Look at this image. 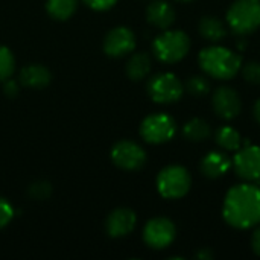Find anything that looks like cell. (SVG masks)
<instances>
[{"mask_svg": "<svg viewBox=\"0 0 260 260\" xmlns=\"http://www.w3.org/2000/svg\"><path fill=\"white\" fill-rule=\"evenodd\" d=\"M149 98L157 104H174L181 99L184 93L183 82L177 75L171 72H163L154 75L146 85Z\"/></svg>", "mask_w": 260, "mask_h": 260, "instance_id": "6", "label": "cell"}, {"mask_svg": "<svg viewBox=\"0 0 260 260\" xmlns=\"http://www.w3.org/2000/svg\"><path fill=\"white\" fill-rule=\"evenodd\" d=\"M183 134L190 142H204V140L210 139L212 128L204 119L195 117L183 126Z\"/></svg>", "mask_w": 260, "mask_h": 260, "instance_id": "20", "label": "cell"}, {"mask_svg": "<svg viewBox=\"0 0 260 260\" xmlns=\"http://www.w3.org/2000/svg\"><path fill=\"white\" fill-rule=\"evenodd\" d=\"M232 166L239 178L244 181H259L260 180V146L245 145L241 146L232 161Z\"/></svg>", "mask_w": 260, "mask_h": 260, "instance_id": "9", "label": "cell"}, {"mask_svg": "<svg viewBox=\"0 0 260 260\" xmlns=\"http://www.w3.org/2000/svg\"><path fill=\"white\" fill-rule=\"evenodd\" d=\"M177 235L174 222L168 218H154L146 222L143 229V241L152 250L168 248Z\"/></svg>", "mask_w": 260, "mask_h": 260, "instance_id": "10", "label": "cell"}, {"mask_svg": "<svg viewBox=\"0 0 260 260\" xmlns=\"http://www.w3.org/2000/svg\"><path fill=\"white\" fill-rule=\"evenodd\" d=\"M251 247H253V251L260 256V225L256 229V232L253 233V238H251Z\"/></svg>", "mask_w": 260, "mask_h": 260, "instance_id": "29", "label": "cell"}, {"mask_svg": "<svg viewBox=\"0 0 260 260\" xmlns=\"http://www.w3.org/2000/svg\"><path fill=\"white\" fill-rule=\"evenodd\" d=\"M14 218V207L11 203L0 197V230L5 229Z\"/></svg>", "mask_w": 260, "mask_h": 260, "instance_id": "26", "label": "cell"}, {"mask_svg": "<svg viewBox=\"0 0 260 260\" xmlns=\"http://www.w3.org/2000/svg\"><path fill=\"white\" fill-rule=\"evenodd\" d=\"M225 222L238 230H248L260 224V187L251 183L233 186L222 206Z\"/></svg>", "mask_w": 260, "mask_h": 260, "instance_id": "1", "label": "cell"}, {"mask_svg": "<svg viewBox=\"0 0 260 260\" xmlns=\"http://www.w3.org/2000/svg\"><path fill=\"white\" fill-rule=\"evenodd\" d=\"M137 224V216L134 210L126 207L114 209L105 219V232L110 238H125L128 236Z\"/></svg>", "mask_w": 260, "mask_h": 260, "instance_id": "13", "label": "cell"}, {"mask_svg": "<svg viewBox=\"0 0 260 260\" xmlns=\"http://www.w3.org/2000/svg\"><path fill=\"white\" fill-rule=\"evenodd\" d=\"M186 90L193 96H206L210 91V81L204 75H193L187 79Z\"/></svg>", "mask_w": 260, "mask_h": 260, "instance_id": "22", "label": "cell"}, {"mask_svg": "<svg viewBox=\"0 0 260 260\" xmlns=\"http://www.w3.org/2000/svg\"><path fill=\"white\" fill-rule=\"evenodd\" d=\"M104 52L111 58H122L136 49V35L126 26L113 27L104 38Z\"/></svg>", "mask_w": 260, "mask_h": 260, "instance_id": "11", "label": "cell"}, {"mask_svg": "<svg viewBox=\"0 0 260 260\" xmlns=\"http://www.w3.org/2000/svg\"><path fill=\"white\" fill-rule=\"evenodd\" d=\"M236 46H238L239 50H244V49L247 47V41H245V40H239V41L236 43Z\"/></svg>", "mask_w": 260, "mask_h": 260, "instance_id": "32", "label": "cell"}, {"mask_svg": "<svg viewBox=\"0 0 260 260\" xmlns=\"http://www.w3.org/2000/svg\"><path fill=\"white\" fill-rule=\"evenodd\" d=\"M213 111L224 120H233L239 116L242 110V102L239 94L232 87H219L212 96Z\"/></svg>", "mask_w": 260, "mask_h": 260, "instance_id": "12", "label": "cell"}, {"mask_svg": "<svg viewBox=\"0 0 260 260\" xmlns=\"http://www.w3.org/2000/svg\"><path fill=\"white\" fill-rule=\"evenodd\" d=\"M177 131L175 120L166 113H154L140 123V136L151 145H161L169 142Z\"/></svg>", "mask_w": 260, "mask_h": 260, "instance_id": "7", "label": "cell"}, {"mask_svg": "<svg viewBox=\"0 0 260 260\" xmlns=\"http://www.w3.org/2000/svg\"><path fill=\"white\" fill-rule=\"evenodd\" d=\"M190 49V38L183 30H163L152 41V52L155 58L165 64L181 61Z\"/></svg>", "mask_w": 260, "mask_h": 260, "instance_id": "3", "label": "cell"}, {"mask_svg": "<svg viewBox=\"0 0 260 260\" xmlns=\"http://www.w3.org/2000/svg\"><path fill=\"white\" fill-rule=\"evenodd\" d=\"M111 161L123 171H139L146 163L145 149L133 140H119L111 148Z\"/></svg>", "mask_w": 260, "mask_h": 260, "instance_id": "8", "label": "cell"}, {"mask_svg": "<svg viewBox=\"0 0 260 260\" xmlns=\"http://www.w3.org/2000/svg\"><path fill=\"white\" fill-rule=\"evenodd\" d=\"M230 168H232V160L229 158L227 154L219 152V151H212V152L206 154L200 163L201 174L210 180L221 178L222 175H225L229 172Z\"/></svg>", "mask_w": 260, "mask_h": 260, "instance_id": "15", "label": "cell"}, {"mask_svg": "<svg viewBox=\"0 0 260 260\" xmlns=\"http://www.w3.org/2000/svg\"><path fill=\"white\" fill-rule=\"evenodd\" d=\"M215 140L224 151H238L242 146L241 134L232 126H221L215 131Z\"/></svg>", "mask_w": 260, "mask_h": 260, "instance_id": "21", "label": "cell"}, {"mask_svg": "<svg viewBox=\"0 0 260 260\" xmlns=\"http://www.w3.org/2000/svg\"><path fill=\"white\" fill-rule=\"evenodd\" d=\"M177 2H192V0H177Z\"/></svg>", "mask_w": 260, "mask_h": 260, "instance_id": "33", "label": "cell"}, {"mask_svg": "<svg viewBox=\"0 0 260 260\" xmlns=\"http://www.w3.org/2000/svg\"><path fill=\"white\" fill-rule=\"evenodd\" d=\"M52 73L43 64H27L20 72V82L29 88H44L50 84Z\"/></svg>", "mask_w": 260, "mask_h": 260, "instance_id": "16", "label": "cell"}, {"mask_svg": "<svg viewBox=\"0 0 260 260\" xmlns=\"http://www.w3.org/2000/svg\"><path fill=\"white\" fill-rule=\"evenodd\" d=\"M175 9L166 0H154L146 8V20L151 26L166 30L175 23Z\"/></svg>", "mask_w": 260, "mask_h": 260, "instance_id": "14", "label": "cell"}, {"mask_svg": "<svg viewBox=\"0 0 260 260\" xmlns=\"http://www.w3.org/2000/svg\"><path fill=\"white\" fill-rule=\"evenodd\" d=\"M157 190L166 200H180L190 190L192 177L184 166L169 165L157 175Z\"/></svg>", "mask_w": 260, "mask_h": 260, "instance_id": "5", "label": "cell"}, {"mask_svg": "<svg viewBox=\"0 0 260 260\" xmlns=\"http://www.w3.org/2000/svg\"><path fill=\"white\" fill-rule=\"evenodd\" d=\"M88 8L94 9V11H107V9H111L117 0H82Z\"/></svg>", "mask_w": 260, "mask_h": 260, "instance_id": "27", "label": "cell"}, {"mask_svg": "<svg viewBox=\"0 0 260 260\" xmlns=\"http://www.w3.org/2000/svg\"><path fill=\"white\" fill-rule=\"evenodd\" d=\"M15 69V58L14 53L6 47L0 44V81H5L11 78Z\"/></svg>", "mask_w": 260, "mask_h": 260, "instance_id": "23", "label": "cell"}, {"mask_svg": "<svg viewBox=\"0 0 260 260\" xmlns=\"http://www.w3.org/2000/svg\"><path fill=\"white\" fill-rule=\"evenodd\" d=\"M5 84H3V93L8 96V98H15L17 94H18V90H20V87H18V82L17 81H14V79H5L3 81Z\"/></svg>", "mask_w": 260, "mask_h": 260, "instance_id": "28", "label": "cell"}, {"mask_svg": "<svg viewBox=\"0 0 260 260\" xmlns=\"http://www.w3.org/2000/svg\"><path fill=\"white\" fill-rule=\"evenodd\" d=\"M78 9V0H47L46 11L53 20H69Z\"/></svg>", "mask_w": 260, "mask_h": 260, "instance_id": "19", "label": "cell"}, {"mask_svg": "<svg viewBox=\"0 0 260 260\" xmlns=\"http://www.w3.org/2000/svg\"><path fill=\"white\" fill-rule=\"evenodd\" d=\"M197 259H201V260L213 259V253H212L209 248H203V250H200V251L197 253Z\"/></svg>", "mask_w": 260, "mask_h": 260, "instance_id": "30", "label": "cell"}, {"mask_svg": "<svg viewBox=\"0 0 260 260\" xmlns=\"http://www.w3.org/2000/svg\"><path fill=\"white\" fill-rule=\"evenodd\" d=\"M253 114H254V117H256V120L260 123V99L256 101V104H254V108H253Z\"/></svg>", "mask_w": 260, "mask_h": 260, "instance_id": "31", "label": "cell"}, {"mask_svg": "<svg viewBox=\"0 0 260 260\" xmlns=\"http://www.w3.org/2000/svg\"><path fill=\"white\" fill-rule=\"evenodd\" d=\"M29 195L32 200H38V201L47 200L52 195V186L47 181H37L29 187Z\"/></svg>", "mask_w": 260, "mask_h": 260, "instance_id": "24", "label": "cell"}, {"mask_svg": "<svg viewBox=\"0 0 260 260\" xmlns=\"http://www.w3.org/2000/svg\"><path fill=\"white\" fill-rule=\"evenodd\" d=\"M242 76L247 82L257 85L260 84V62L250 61L242 67Z\"/></svg>", "mask_w": 260, "mask_h": 260, "instance_id": "25", "label": "cell"}, {"mask_svg": "<svg viewBox=\"0 0 260 260\" xmlns=\"http://www.w3.org/2000/svg\"><path fill=\"white\" fill-rule=\"evenodd\" d=\"M198 62L206 75L221 81L235 78L242 67L241 55L224 46H209L203 49L198 55Z\"/></svg>", "mask_w": 260, "mask_h": 260, "instance_id": "2", "label": "cell"}, {"mask_svg": "<svg viewBox=\"0 0 260 260\" xmlns=\"http://www.w3.org/2000/svg\"><path fill=\"white\" fill-rule=\"evenodd\" d=\"M152 61L151 56L146 52H139L131 55V58L126 62V75L133 81H142L146 78L151 72Z\"/></svg>", "mask_w": 260, "mask_h": 260, "instance_id": "17", "label": "cell"}, {"mask_svg": "<svg viewBox=\"0 0 260 260\" xmlns=\"http://www.w3.org/2000/svg\"><path fill=\"white\" fill-rule=\"evenodd\" d=\"M227 24L238 35L260 27V0H235L227 11Z\"/></svg>", "mask_w": 260, "mask_h": 260, "instance_id": "4", "label": "cell"}, {"mask_svg": "<svg viewBox=\"0 0 260 260\" xmlns=\"http://www.w3.org/2000/svg\"><path fill=\"white\" fill-rule=\"evenodd\" d=\"M198 30H200L203 38H206L209 41H213V43L221 41L227 35L225 24L218 17H213V15L203 17L200 20V23H198Z\"/></svg>", "mask_w": 260, "mask_h": 260, "instance_id": "18", "label": "cell"}]
</instances>
